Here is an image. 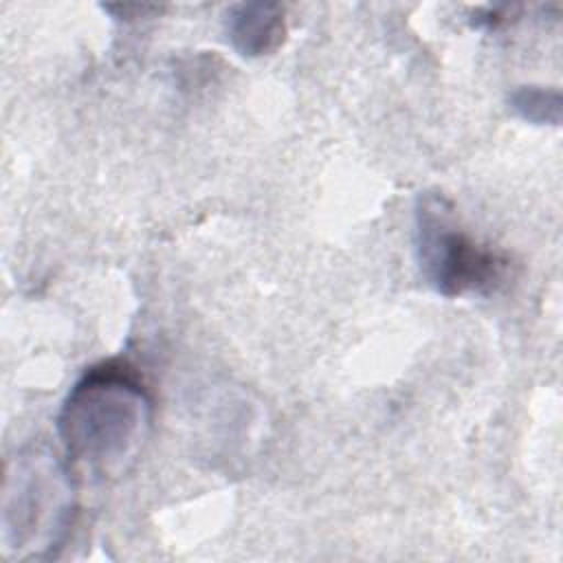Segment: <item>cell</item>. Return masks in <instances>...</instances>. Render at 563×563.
Here are the masks:
<instances>
[{
  "label": "cell",
  "mask_w": 563,
  "mask_h": 563,
  "mask_svg": "<svg viewBox=\"0 0 563 563\" xmlns=\"http://www.w3.org/2000/svg\"><path fill=\"white\" fill-rule=\"evenodd\" d=\"M451 200L420 191L413 205V251L427 284L442 297L488 295L506 271L508 257L473 240L457 222Z\"/></svg>",
  "instance_id": "obj_3"
},
{
  "label": "cell",
  "mask_w": 563,
  "mask_h": 563,
  "mask_svg": "<svg viewBox=\"0 0 563 563\" xmlns=\"http://www.w3.org/2000/svg\"><path fill=\"white\" fill-rule=\"evenodd\" d=\"M508 110L532 125H559L561 123V110L563 99L559 88L548 86H517L508 95Z\"/></svg>",
  "instance_id": "obj_5"
},
{
  "label": "cell",
  "mask_w": 563,
  "mask_h": 563,
  "mask_svg": "<svg viewBox=\"0 0 563 563\" xmlns=\"http://www.w3.org/2000/svg\"><path fill=\"white\" fill-rule=\"evenodd\" d=\"M229 44L242 57L275 53L286 37V9L277 2H238L224 13Z\"/></svg>",
  "instance_id": "obj_4"
},
{
  "label": "cell",
  "mask_w": 563,
  "mask_h": 563,
  "mask_svg": "<svg viewBox=\"0 0 563 563\" xmlns=\"http://www.w3.org/2000/svg\"><path fill=\"white\" fill-rule=\"evenodd\" d=\"M73 468L46 449H24L7 464L2 537L18 559L53 556L75 519Z\"/></svg>",
  "instance_id": "obj_2"
},
{
  "label": "cell",
  "mask_w": 563,
  "mask_h": 563,
  "mask_svg": "<svg viewBox=\"0 0 563 563\" xmlns=\"http://www.w3.org/2000/svg\"><path fill=\"white\" fill-rule=\"evenodd\" d=\"M152 396L125 361L88 367L57 413V438L73 473L121 475L136 457L152 424Z\"/></svg>",
  "instance_id": "obj_1"
}]
</instances>
